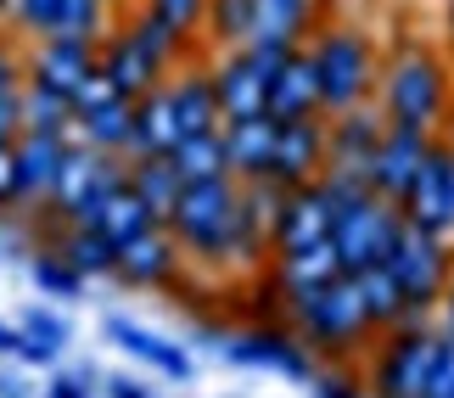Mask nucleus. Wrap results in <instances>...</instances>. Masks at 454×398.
<instances>
[{"instance_id":"f257e3e1","label":"nucleus","mask_w":454,"mask_h":398,"mask_svg":"<svg viewBox=\"0 0 454 398\" xmlns=\"http://www.w3.org/2000/svg\"><path fill=\"white\" fill-rule=\"evenodd\" d=\"M376 107L387 113V124L443 135L454 124V62H449V51H432V40H393L381 51Z\"/></svg>"},{"instance_id":"f03ea898","label":"nucleus","mask_w":454,"mask_h":398,"mask_svg":"<svg viewBox=\"0 0 454 398\" xmlns=\"http://www.w3.org/2000/svg\"><path fill=\"white\" fill-rule=\"evenodd\" d=\"M286 325L320 365H359L364 348L376 342V325L364 320L354 275H337L325 286H298L286 292Z\"/></svg>"},{"instance_id":"7ed1b4c3","label":"nucleus","mask_w":454,"mask_h":398,"mask_svg":"<svg viewBox=\"0 0 454 398\" xmlns=\"http://www.w3.org/2000/svg\"><path fill=\"white\" fill-rule=\"evenodd\" d=\"M314 79H320V113H348L359 101H376L381 84V45L364 34V23L354 17H325L320 28L303 40Z\"/></svg>"},{"instance_id":"20e7f679","label":"nucleus","mask_w":454,"mask_h":398,"mask_svg":"<svg viewBox=\"0 0 454 398\" xmlns=\"http://www.w3.org/2000/svg\"><path fill=\"white\" fill-rule=\"evenodd\" d=\"M236 214H241V180L236 175H214V180H185L180 202L168 207L163 224L185 247L191 269H219L224 247H231V230H236Z\"/></svg>"},{"instance_id":"39448f33","label":"nucleus","mask_w":454,"mask_h":398,"mask_svg":"<svg viewBox=\"0 0 454 398\" xmlns=\"http://www.w3.org/2000/svg\"><path fill=\"white\" fill-rule=\"evenodd\" d=\"M432 348H438L432 315H404L398 325H387L359 359V376L371 387V398H415L427 365H432Z\"/></svg>"},{"instance_id":"423d86ee","label":"nucleus","mask_w":454,"mask_h":398,"mask_svg":"<svg viewBox=\"0 0 454 398\" xmlns=\"http://www.w3.org/2000/svg\"><path fill=\"white\" fill-rule=\"evenodd\" d=\"M387 269H393L398 292H404L410 315H432L454 275V236H432L421 224H404L387 253Z\"/></svg>"},{"instance_id":"0eeeda50","label":"nucleus","mask_w":454,"mask_h":398,"mask_svg":"<svg viewBox=\"0 0 454 398\" xmlns=\"http://www.w3.org/2000/svg\"><path fill=\"white\" fill-rule=\"evenodd\" d=\"M398 230H404V214H398V202H387V197L371 191V197H359L354 207H342V214L331 219V247H337L342 269L354 275V269L387 264Z\"/></svg>"},{"instance_id":"6e6552de","label":"nucleus","mask_w":454,"mask_h":398,"mask_svg":"<svg viewBox=\"0 0 454 398\" xmlns=\"http://www.w3.org/2000/svg\"><path fill=\"white\" fill-rule=\"evenodd\" d=\"M219 354L231 359V365H241V371H281L286 382H314V371H320V359L303 348L286 320L241 325V332H231L219 342Z\"/></svg>"},{"instance_id":"1a4fd4ad","label":"nucleus","mask_w":454,"mask_h":398,"mask_svg":"<svg viewBox=\"0 0 454 398\" xmlns=\"http://www.w3.org/2000/svg\"><path fill=\"white\" fill-rule=\"evenodd\" d=\"M398 214H404V224H421L432 236H454V146H449V135H432L415 180L398 197Z\"/></svg>"},{"instance_id":"9d476101","label":"nucleus","mask_w":454,"mask_h":398,"mask_svg":"<svg viewBox=\"0 0 454 398\" xmlns=\"http://www.w3.org/2000/svg\"><path fill=\"white\" fill-rule=\"evenodd\" d=\"M113 281L129 292H174L185 281V247L168 236V224H152V230H141L135 241L118 247Z\"/></svg>"},{"instance_id":"9b49d317","label":"nucleus","mask_w":454,"mask_h":398,"mask_svg":"<svg viewBox=\"0 0 454 398\" xmlns=\"http://www.w3.org/2000/svg\"><path fill=\"white\" fill-rule=\"evenodd\" d=\"M96 62H101V40H79V34H45V40L23 45V79L45 84V90H62L67 101L96 74Z\"/></svg>"},{"instance_id":"f8f14e48","label":"nucleus","mask_w":454,"mask_h":398,"mask_svg":"<svg viewBox=\"0 0 454 398\" xmlns=\"http://www.w3.org/2000/svg\"><path fill=\"white\" fill-rule=\"evenodd\" d=\"M325 163H331V152H325V118L314 113V118H292V124L275 129V158H270V175L281 191H298V185L309 180H320L325 175Z\"/></svg>"},{"instance_id":"ddd939ff","label":"nucleus","mask_w":454,"mask_h":398,"mask_svg":"<svg viewBox=\"0 0 454 398\" xmlns=\"http://www.w3.org/2000/svg\"><path fill=\"white\" fill-rule=\"evenodd\" d=\"M427 146H432L427 129L387 124V129H381V141H376V152H371V163H364V185H371L376 197L398 202V197H404V185L415 180V168H421Z\"/></svg>"},{"instance_id":"4468645a","label":"nucleus","mask_w":454,"mask_h":398,"mask_svg":"<svg viewBox=\"0 0 454 398\" xmlns=\"http://www.w3.org/2000/svg\"><path fill=\"white\" fill-rule=\"evenodd\" d=\"M314 241H331V207L320 197V185H298V191H286L281 207H275L270 219V258H286V253H303Z\"/></svg>"},{"instance_id":"2eb2a0df","label":"nucleus","mask_w":454,"mask_h":398,"mask_svg":"<svg viewBox=\"0 0 454 398\" xmlns=\"http://www.w3.org/2000/svg\"><path fill=\"white\" fill-rule=\"evenodd\" d=\"M101 337H107L113 348H124L129 359H141L146 371L168 376V382H191V376H197V359H191L180 342L146 332V325H141V320H129V315H107V320H101Z\"/></svg>"},{"instance_id":"dca6fc26","label":"nucleus","mask_w":454,"mask_h":398,"mask_svg":"<svg viewBox=\"0 0 454 398\" xmlns=\"http://www.w3.org/2000/svg\"><path fill=\"white\" fill-rule=\"evenodd\" d=\"M62 152H67V135H40V129H23V135L12 141V168H17V214L51 197V180H57V168H62Z\"/></svg>"},{"instance_id":"f3484780","label":"nucleus","mask_w":454,"mask_h":398,"mask_svg":"<svg viewBox=\"0 0 454 398\" xmlns=\"http://www.w3.org/2000/svg\"><path fill=\"white\" fill-rule=\"evenodd\" d=\"M381 129H387V113H381L376 101H359V107H348V113H331L325 118V152H331V163L364 175V163H371V152L381 141Z\"/></svg>"},{"instance_id":"a211bd4d","label":"nucleus","mask_w":454,"mask_h":398,"mask_svg":"<svg viewBox=\"0 0 454 398\" xmlns=\"http://www.w3.org/2000/svg\"><path fill=\"white\" fill-rule=\"evenodd\" d=\"M163 84H168V101H174V113H180V129L185 135L224 124V118H219V96H214V67H207V51L185 57Z\"/></svg>"},{"instance_id":"6ab92c4d","label":"nucleus","mask_w":454,"mask_h":398,"mask_svg":"<svg viewBox=\"0 0 454 398\" xmlns=\"http://www.w3.org/2000/svg\"><path fill=\"white\" fill-rule=\"evenodd\" d=\"M331 17V0H258L253 6V40L247 45H281L298 51L314 28Z\"/></svg>"},{"instance_id":"aec40b11","label":"nucleus","mask_w":454,"mask_h":398,"mask_svg":"<svg viewBox=\"0 0 454 398\" xmlns=\"http://www.w3.org/2000/svg\"><path fill=\"white\" fill-rule=\"evenodd\" d=\"M275 118L258 113V118H224L219 124V141H224V163L231 175L247 185V180H264L270 175V158H275Z\"/></svg>"},{"instance_id":"412c9836","label":"nucleus","mask_w":454,"mask_h":398,"mask_svg":"<svg viewBox=\"0 0 454 398\" xmlns=\"http://www.w3.org/2000/svg\"><path fill=\"white\" fill-rule=\"evenodd\" d=\"M264 113L275 118V124H292V118H314V113H320V79H314V62H309L303 45L270 74ZM320 118H325V113H320Z\"/></svg>"},{"instance_id":"4be33fe9","label":"nucleus","mask_w":454,"mask_h":398,"mask_svg":"<svg viewBox=\"0 0 454 398\" xmlns=\"http://www.w3.org/2000/svg\"><path fill=\"white\" fill-rule=\"evenodd\" d=\"M180 113L168 101V84L135 96V124H129V158H168L174 141H180Z\"/></svg>"},{"instance_id":"5701e85b","label":"nucleus","mask_w":454,"mask_h":398,"mask_svg":"<svg viewBox=\"0 0 454 398\" xmlns=\"http://www.w3.org/2000/svg\"><path fill=\"white\" fill-rule=\"evenodd\" d=\"M129 124H135V101L129 96H107V101H96V107L74 113V141L129 158Z\"/></svg>"},{"instance_id":"b1692460","label":"nucleus","mask_w":454,"mask_h":398,"mask_svg":"<svg viewBox=\"0 0 454 398\" xmlns=\"http://www.w3.org/2000/svg\"><path fill=\"white\" fill-rule=\"evenodd\" d=\"M67 342H74V325H67L57 308L34 303V308H23V320H17V354L12 359H23V365H57Z\"/></svg>"},{"instance_id":"393cba45","label":"nucleus","mask_w":454,"mask_h":398,"mask_svg":"<svg viewBox=\"0 0 454 398\" xmlns=\"http://www.w3.org/2000/svg\"><path fill=\"white\" fill-rule=\"evenodd\" d=\"M45 247H57V253L67 258V264H74V269L84 275V281H107L113 264H118V247H113V241L96 230V224H62V230L51 236Z\"/></svg>"},{"instance_id":"a878e982","label":"nucleus","mask_w":454,"mask_h":398,"mask_svg":"<svg viewBox=\"0 0 454 398\" xmlns=\"http://www.w3.org/2000/svg\"><path fill=\"white\" fill-rule=\"evenodd\" d=\"M354 286H359V303H364V320L376 325V337L387 332V325H398L410 315V303H404V292H398L393 281V269L387 264H371V269H354Z\"/></svg>"},{"instance_id":"bb28decb","label":"nucleus","mask_w":454,"mask_h":398,"mask_svg":"<svg viewBox=\"0 0 454 398\" xmlns=\"http://www.w3.org/2000/svg\"><path fill=\"white\" fill-rule=\"evenodd\" d=\"M90 224H96V230L113 241V247H124V241H135L141 230H152V224H157V214H152V207H146L141 197L129 191V180H124V185H118V191H113L107 202L96 207V219H90Z\"/></svg>"},{"instance_id":"cd10ccee","label":"nucleus","mask_w":454,"mask_h":398,"mask_svg":"<svg viewBox=\"0 0 454 398\" xmlns=\"http://www.w3.org/2000/svg\"><path fill=\"white\" fill-rule=\"evenodd\" d=\"M270 269L281 275V286H286V292H298V286H325V281H337V275H348L331 241H314V247H303V253L270 258Z\"/></svg>"},{"instance_id":"c85d7f7f","label":"nucleus","mask_w":454,"mask_h":398,"mask_svg":"<svg viewBox=\"0 0 454 398\" xmlns=\"http://www.w3.org/2000/svg\"><path fill=\"white\" fill-rule=\"evenodd\" d=\"M180 175H174V163L168 158H129V191L141 197L152 214H157V224L168 219V207L180 202Z\"/></svg>"},{"instance_id":"c756f323","label":"nucleus","mask_w":454,"mask_h":398,"mask_svg":"<svg viewBox=\"0 0 454 398\" xmlns=\"http://www.w3.org/2000/svg\"><path fill=\"white\" fill-rule=\"evenodd\" d=\"M168 163H174V175H180V180H214V175H231L219 129L180 135V141H174V152H168Z\"/></svg>"},{"instance_id":"7c9ffc66","label":"nucleus","mask_w":454,"mask_h":398,"mask_svg":"<svg viewBox=\"0 0 454 398\" xmlns=\"http://www.w3.org/2000/svg\"><path fill=\"white\" fill-rule=\"evenodd\" d=\"M28 281H34V292H45L51 303H79L84 298V275L67 264L57 247H34L28 253Z\"/></svg>"},{"instance_id":"2f4dec72","label":"nucleus","mask_w":454,"mask_h":398,"mask_svg":"<svg viewBox=\"0 0 454 398\" xmlns=\"http://www.w3.org/2000/svg\"><path fill=\"white\" fill-rule=\"evenodd\" d=\"M253 6H258V0H207L202 45H214V51L247 45V40H253Z\"/></svg>"},{"instance_id":"473e14b6","label":"nucleus","mask_w":454,"mask_h":398,"mask_svg":"<svg viewBox=\"0 0 454 398\" xmlns=\"http://www.w3.org/2000/svg\"><path fill=\"white\" fill-rule=\"evenodd\" d=\"M23 129L67 135V141H74V101H67L62 90H45V84L23 79Z\"/></svg>"},{"instance_id":"72a5a7b5","label":"nucleus","mask_w":454,"mask_h":398,"mask_svg":"<svg viewBox=\"0 0 454 398\" xmlns=\"http://www.w3.org/2000/svg\"><path fill=\"white\" fill-rule=\"evenodd\" d=\"M0 23H6V34L17 45H34V40H45V34H57L62 0H6V6H0Z\"/></svg>"},{"instance_id":"f704fd0d","label":"nucleus","mask_w":454,"mask_h":398,"mask_svg":"<svg viewBox=\"0 0 454 398\" xmlns=\"http://www.w3.org/2000/svg\"><path fill=\"white\" fill-rule=\"evenodd\" d=\"M129 6L152 12L157 23H163V28H174L180 40L202 45V17H207V0H129Z\"/></svg>"},{"instance_id":"c9c22d12","label":"nucleus","mask_w":454,"mask_h":398,"mask_svg":"<svg viewBox=\"0 0 454 398\" xmlns=\"http://www.w3.org/2000/svg\"><path fill=\"white\" fill-rule=\"evenodd\" d=\"M118 23V12L107 6V0H62V23L57 34H79V40H101Z\"/></svg>"},{"instance_id":"e433bc0d","label":"nucleus","mask_w":454,"mask_h":398,"mask_svg":"<svg viewBox=\"0 0 454 398\" xmlns=\"http://www.w3.org/2000/svg\"><path fill=\"white\" fill-rule=\"evenodd\" d=\"M309 387H314V398H371V387H364L359 365H320Z\"/></svg>"},{"instance_id":"4c0bfd02","label":"nucleus","mask_w":454,"mask_h":398,"mask_svg":"<svg viewBox=\"0 0 454 398\" xmlns=\"http://www.w3.org/2000/svg\"><path fill=\"white\" fill-rule=\"evenodd\" d=\"M96 371L90 365H79V371H57L51 376V387H45V398H96Z\"/></svg>"},{"instance_id":"58836bf2","label":"nucleus","mask_w":454,"mask_h":398,"mask_svg":"<svg viewBox=\"0 0 454 398\" xmlns=\"http://www.w3.org/2000/svg\"><path fill=\"white\" fill-rule=\"evenodd\" d=\"M17 135H23V84L0 90V146H12Z\"/></svg>"},{"instance_id":"ea45409f","label":"nucleus","mask_w":454,"mask_h":398,"mask_svg":"<svg viewBox=\"0 0 454 398\" xmlns=\"http://www.w3.org/2000/svg\"><path fill=\"white\" fill-rule=\"evenodd\" d=\"M23 84V45L0 40V90H17Z\"/></svg>"},{"instance_id":"a19ab883","label":"nucleus","mask_w":454,"mask_h":398,"mask_svg":"<svg viewBox=\"0 0 454 398\" xmlns=\"http://www.w3.org/2000/svg\"><path fill=\"white\" fill-rule=\"evenodd\" d=\"M0 214H17V168H12V146H0Z\"/></svg>"},{"instance_id":"79ce46f5","label":"nucleus","mask_w":454,"mask_h":398,"mask_svg":"<svg viewBox=\"0 0 454 398\" xmlns=\"http://www.w3.org/2000/svg\"><path fill=\"white\" fill-rule=\"evenodd\" d=\"M101 393L107 398H152V387L135 382V376H101Z\"/></svg>"},{"instance_id":"37998d69","label":"nucleus","mask_w":454,"mask_h":398,"mask_svg":"<svg viewBox=\"0 0 454 398\" xmlns=\"http://www.w3.org/2000/svg\"><path fill=\"white\" fill-rule=\"evenodd\" d=\"M432 325L454 342V275H449V286H443V298H438V308H432Z\"/></svg>"},{"instance_id":"c03bdc74","label":"nucleus","mask_w":454,"mask_h":398,"mask_svg":"<svg viewBox=\"0 0 454 398\" xmlns=\"http://www.w3.org/2000/svg\"><path fill=\"white\" fill-rule=\"evenodd\" d=\"M0 398H28V382L17 371H0Z\"/></svg>"},{"instance_id":"a18cd8bd","label":"nucleus","mask_w":454,"mask_h":398,"mask_svg":"<svg viewBox=\"0 0 454 398\" xmlns=\"http://www.w3.org/2000/svg\"><path fill=\"white\" fill-rule=\"evenodd\" d=\"M12 354H17V325L0 320V359H12Z\"/></svg>"},{"instance_id":"49530a36","label":"nucleus","mask_w":454,"mask_h":398,"mask_svg":"<svg viewBox=\"0 0 454 398\" xmlns=\"http://www.w3.org/2000/svg\"><path fill=\"white\" fill-rule=\"evenodd\" d=\"M443 45H449V62H454V0H449V12H443Z\"/></svg>"},{"instance_id":"de8ad7c7","label":"nucleus","mask_w":454,"mask_h":398,"mask_svg":"<svg viewBox=\"0 0 454 398\" xmlns=\"http://www.w3.org/2000/svg\"><path fill=\"white\" fill-rule=\"evenodd\" d=\"M107 6H113V12H124V6H129V0H107Z\"/></svg>"},{"instance_id":"09e8293b","label":"nucleus","mask_w":454,"mask_h":398,"mask_svg":"<svg viewBox=\"0 0 454 398\" xmlns=\"http://www.w3.org/2000/svg\"><path fill=\"white\" fill-rule=\"evenodd\" d=\"M0 40H12V34H6V23H0Z\"/></svg>"},{"instance_id":"8fccbe9b","label":"nucleus","mask_w":454,"mask_h":398,"mask_svg":"<svg viewBox=\"0 0 454 398\" xmlns=\"http://www.w3.org/2000/svg\"><path fill=\"white\" fill-rule=\"evenodd\" d=\"M0 6H6V0H0Z\"/></svg>"}]
</instances>
